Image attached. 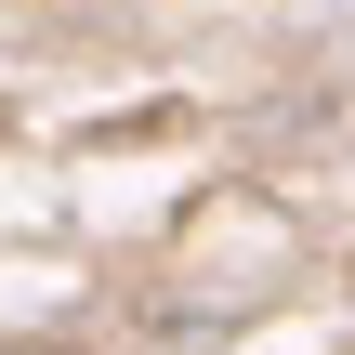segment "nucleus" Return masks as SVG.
Wrapping results in <instances>:
<instances>
[]
</instances>
